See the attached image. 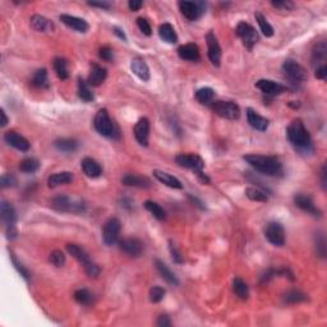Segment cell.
Masks as SVG:
<instances>
[{
  "instance_id": "13",
  "label": "cell",
  "mask_w": 327,
  "mask_h": 327,
  "mask_svg": "<svg viewBox=\"0 0 327 327\" xmlns=\"http://www.w3.org/2000/svg\"><path fill=\"white\" fill-rule=\"evenodd\" d=\"M206 44H207V54L210 62L215 65V67H220L221 63V48L220 44L217 41L216 36H215L214 31H208L206 35Z\"/></svg>"
},
{
  "instance_id": "36",
  "label": "cell",
  "mask_w": 327,
  "mask_h": 327,
  "mask_svg": "<svg viewBox=\"0 0 327 327\" xmlns=\"http://www.w3.org/2000/svg\"><path fill=\"white\" fill-rule=\"evenodd\" d=\"M233 292L242 301H247V299L250 298V288L239 277H235L233 280Z\"/></svg>"
},
{
  "instance_id": "54",
  "label": "cell",
  "mask_w": 327,
  "mask_h": 327,
  "mask_svg": "<svg viewBox=\"0 0 327 327\" xmlns=\"http://www.w3.org/2000/svg\"><path fill=\"white\" fill-rule=\"evenodd\" d=\"M271 5L280 10H292L294 8V4L292 1H286V0H284V1H271Z\"/></svg>"
},
{
  "instance_id": "55",
  "label": "cell",
  "mask_w": 327,
  "mask_h": 327,
  "mask_svg": "<svg viewBox=\"0 0 327 327\" xmlns=\"http://www.w3.org/2000/svg\"><path fill=\"white\" fill-rule=\"evenodd\" d=\"M314 75H316V78H318V79H322V81H325L327 77V67L326 65H320V67H317L316 68V73H314Z\"/></svg>"
},
{
  "instance_id": "50",
  "label": "cell",
  "mask_w": 327,
  "mask_h": 327,
  "mask_svg": "<svg viewBox=\"0 0 327 327\" xmlns=\"http://www.w3.org/2000/svg\"><path fill=\"white\" fill-rule=\"evenodd\" d=\"M137 26H138V28L141 29V32H142L143 35L151 36V33H152L151 25L149 23V21L145 20V18H142V17L137 18Z\"/></svg>"
},
{
  "instance_id": "25",
  "label": "cell",
  "mask_w": 327,
  "mask_h": 327,
  "mask_svg": "<svg viewBox=\"0 0 327 327\" xmlns=\"http://www.w3.org/2000/svg\"><path fill=\"white\" fill-rule=\"evenodd\" d=\"M155 267H156V270H157V272L160 274V276H161V277L164 278L166 282H168V284H170V285H174V286L179 285V280H178V277H176V275H175L174 272L169 269L168 266L162 262V261H160V259H155Z\"/></svg>"
},
{
  "instance_id": "5",
  "label": "cell",
  "mask_w": 327,
  "mask_h": 327,
  "mask_svg": "<svg viewBox=\"0 0 327 327\" xmlns=\"http://www.w3.org/2000/svg\"><path fill=\"white\" fill-rule=\"evenodd\" d=\"M281 69L284 75L288 78L289 83L293 84L294 88H298L303 82L307 81V71H305L299 63L295 62V60H292V59L285 60L284 64H282Z\"/></svg>"
},
{
  "instance_id": "51",
  "label": "cell",
  "mask_w": 327,
  "mask_h": 327,
  "mask_svg": "<svg viewBox=\"0 0 327 327\" xmlns=\"http://www.w3.org/2000/svg\"><path fill=\"white\" fill-rule=\"evenodd\" d=\"M17 183V179L13 174H3L1 179H0V185L1 188H9V187H14Z\"/></svg>"
},
{
  "instance_id": "56",
  "label": "cell",
  "mask_w": 327,
  "mask_h": 327,
  "mask_svg": "<svg viewBox=\"0 0 327 327\" xmlns=\"http://www.w3.org/2000/svg\"><path fill=\"white\" fill-rule=\"evenodd\" d=\"M156 325L159 327H170L172 326V321H170V318H169L166 314H161V316H159V318H157Z\"/></svg>"
},
{
  "instance_id": "58",
  "label": "cell",
  "mask_w": 327,
  "mask_h": 327,
  "mask_svg": "<svg viewBox=\"0 0 327 327\" xmlns=\"http://www.w3.org/2000/svg\"><path fill=\"white\" fill-rule=\"evenodd\" d=\"M188 198H189V201H191L193 204H196L198 208H201V210H206V206H204V203L201 201V200H200V198H197L196 196L189 195V193H188Z\"/></svg>"
},
{
  "instance_id": "22",
  "label": "cell",
  "mask_w": 327,
  "mask_h": 327,
  "mask_svg": "<svg viewBox=\"0 0 327 327\" xmlns=\"http://www.w3.org/2000/svg\"><path fill=\"white\" fill-rule=\"evenodd\" d=\"M178 55L183 60H188V62H198L201 59L200 49L196 44H185L178 48Z\"/></svg>"
},
{
  "instance_id": "49",
  "label": "cell",
  "mask_w": 327,
  "mask_h": 327,
  "mask_svg": "<svg viewBox=\"0 0 327 327\" xmlns=\"http://www.w3.org/2000/svg\"><path fill=\"white\" fill-rule=\"evenodd\" d=\"M169 251H170V254H172V258L173 261H174V263H178V265L183 263V256H181L178 247L175 246L173 240H169Z\"/></svg>"
},
{
  "instance_id": "41",
  "label": "cell",
  "mask_w": 327,
  "mask_h": 327,
  "mask_svg": "<svg viewBox=\"0 0 327 327\" xmlns=\"http://www.w3.org/2000/svg\"><path fill=\"white\" fill-rule=\"evenodd\" d=\"M246 196L250 198L251 201L254 202H267V200H269L266 191L257 188V187H248L246 189Z\"/></svg>"
},
{
  "instance_id": "12",
  "label": "cell",
  "mask_w": 327,
  "mask_h": 327,
  "mask_svg": "<svg viewBox=\"0 0 327 327\" xmlns=\"http://www.w3.org/2000/svg\"><path fill=\"white\" fill-rule=\"evenodd\" d=\"M120 229H122V224H120V220L117 217H110L105 223L104 230H102V240H104V243L106 246L110 247L118 243Z\"/></svg>"
},
{
  "instance_id": "35",
  "label": "cell",
  "mask_w": 327,
  "mask_h": 327,
  "mask_svg": "<svg viewBox=\"0 0 327 327\" xmlns=\"http://www.w3.org/2000/svg\"><path fill=\"white\" fill-rule=\"evenodd\" d=\"M52 67H54V71H55L56 75H58L62 81H65L69 78V72H68V63L64 58H60V56H56L54 60H52Z\"/></svg>"
},
{
  "instance_id": "11",
  "label": "cell",
  "mask_w": 327,
  "mask_h": 327,
  "mask_svg": "<svg viewBox=\"0 0 327 327\" xmlns=\"http://www.w3.org/2000/svg\"><path fill=\"white\" fill-rule=\"evenodd\" d=\"M178 5L180 13L191 22L197 21L206 9V4L202 1H179Z\"/></svg>"
},
{
  "instance_id": "9",
  "label": "cell",
  "mask_w": 327,
  "mask_h": 327,
  "mask_svg": "<svg viewBox=\"0 0 327 327\" xmlns=\"http://www.w3.org/2000/svg\"><path fill=\"white\" fill-rule=\"evenodd\" d=\"M175 162L181 168L193 170L196 175L203 173L204 161L202 160L201 156L196 155V153H180V155L175 156Z\"/></svg>"
},
{
  "instance_id": "15",
  "label": "cell",
  "mask_w": 327,
  "mask_h": 327,
  "mask_svg": "<svg viewBox=\"0 0 327 327\" xmlns=\"http://www.w3.org/2000/svg\"><path fill=\"white\" fill-rule=\"evenodd\" d=\"M256 87L258 88L263 95L269 96V98H275L277 95H281L282 92H285L288 88L282 84L274 82L271 79H259L256 82Z\"/></svg>"
},
{
  "instance_id": "24",
  "label": "cell",
  "mask_w": 327,
  "mask_h": 327,
  "mask_svg": "<svg viewBox=\"0 0 327 327\" xmlns=\"http://www.w3.org/2000/svg\"><path fill=\"white\" fill-rule=\"evenodd\" d=\"M130 69L143 82L150 81V68L147 63L141 58H134L130 62Z\"/></svg>"
},
{
  "instance_id": "3",
  "label": "cell",
  "mask_w": 327,
  "mask_h": 327,
  "mask_svg": "<svg viewBox=\"0 0 327 327\" xmlns=\"http://www.w3.org/2000/svg\"><path fill=\"white\" fill-rule=\"evenodd\" d=\"M51 207L56 211H60V212L83 214L84 211H86V203L81 198L60 195L52 198Z\"/></svg>"
},
{
  "instance_id": "18",
  "label": "cell",
  "mask_w": 327,
  "mask_h": 327,
  "mask_svg": "<svg viewBox=\"0 0 327 327\" xmlns=\"http://www.w3.org/2000/svg\"><path fill=\"white\" fill-rule=\"evenodd\" d=\"M4 141L5 143H8L9 146L14 147L18 151H22V152H26L29 150V142L26 138L21 134H18L17 132L13 130H9L4 134Z\"/></svg>"
},
{
  "instance_id": "46",
  "label": "cell",
  "mask_w": 327,
  "mask_h": 327,
  "mask_svg": "<svg viewBox=\"0 0 327 327\" xmlns=\"http://www.w3.org/2000/svg\"><path fill=\"white\" fill-rule=\"evenodd\" d=\"M165 294L166 290L162 286H152V288L150 289V301L152 302V303H160L164 299Z\"/></svg>"
},
{
  "instance_id": "52",
  "label": "cell",
  "mask_w": 327,
  "mask_h": 327,
  "mask_svg": "<svg viewBox=\"0 0 327 327\" xmlns=\"http://www.w3.org/2000/svg\"><path fill=\"white\" fill-rule=\"evenodd\" d=\"M99 56H100L102 60H105V62H113L114 60V52H113V49H111L110 46H102L100 50H99Z\"/></svg>"
},
{
  "instance_id": "48",
  "label": "cell",
  "mask_w": 327,
  "mask_h": 327,
  "mask_svg": "<svg viewBox=\"0 0 327 327\" xmlns=\"http://www.w3.org/2000/svg\"><path fill=\"white\" fill-rule=\"evenodd\" d=\"M10 259H12V263H13L14 269H16L17 271H18V274H20V275L22 276V277L25 278L26 281H28L29 277H31V275H29L28 270H27L26 267H25V266H23L22 263H21L20 261H18V259L16 258V257H14V254H12V256H10Z\"/></svg>"
},
{
  "instance_id": "17",
  "label": "cell",
  "mask_w": 327,
  "mask_h": 327,
  "mask_svg": "<svg viewBox=\"0 0 327 327\" xmlns=\"http://www.w3.org/2000/svg\"><path fill=\"white\" fill-rule=\"evenodd\" d=\"M134 137L141 146H149L150 137V120L147 118H141L134 126Z\"/></svg>"
},
{
  "instance_id": "38",
  "label": "cell",
  "mask_w": 327,
  "mask_h": 327,
  "mask_svg": "<svg viewBox=\"0 0 327 327\" xmlns=\"http://www.w3.org/2000/svg\"><path fill=\"white\" fill-rule=\"evenodd\" d=\"M78 96H79V99H81L82 101H84V102H91V101H94L95 99L92 91L88 87V83L81 77L78 78Z\"/></svg>"
},
{
  "instance_id": "20",
  "label": "cell",
  "mask_w": 327,
  "mask_h": 327,
  "mask_svg": "<svg viewBox=\"0 0 327 327\" xmlns=\"http://www.w3.org/2000/svg\"><path fill=\"white\" fill-rule=\"evenodd\" d=\"M247 120H248V123L252 128H254L256 130H259V132H265L267 130L270 126V120L263 118L262 115H259L256 110H253L251 107L247 109Z\"/></svg>"
},
{
  "instance_id": "14",
  "label": "cell",
  "mask_w": 327,
  "mask_h": 327,
  "mask_svg": "<svg viewBox=\"0 0 327 327\" xmlns=\"http://www.w3.org/2000/svg\"><path fill=\"white\" fill-rule=\"evenodd\" d=\"M294 204L298 208H301L302 211L308 212L314 217H321V215H322V212L316 207L313 198L309 195H305V193H297L294 196Z\"/></svg>"
},
{
  "instance_id": "53",
  "label": "cell",
  "mask_w": 327,
  "mask_h": 327,
  "mask_svg": "<svg viewBox=\"0 0 327 327\" xmlns=\"http://www.w3.org/2000/svg\"><path fill=\"white\" fill-rule=\"evenodd\" d=\"M84 271L90 277H98L100 275V267L95 262H91L90 265H87L84 267Z\"/></svg>"
},
{
  "instance_id": "26",
  "label": "cell",
  "mask_w": 327,
  "mask_h": 327,
  "mask_svg": "<svg viewBox=\"0 0 327 327\" xmlns=\"http://www.w3.org/2000/svg\"><path fill=\"white\" fill-rule=\"evenodd\" d=\"M152 174L160 183L165 184L166 187H169V188H174V189L183 188L180 180L175 178V176H173V175H170L169 173L162 172V170H157V169H156V170H153Z\"/></svg>"
},
{
  "instance_id": "63",
  "label": "cell",
  "mask_w": 327,
  "mask_h": 327,
  "mask_svg": "<svg viewBox=\"0 0 327 327\" xmlns=\"http://www.w3.org/2000/svg\"><path fill=\"white\" fill-rule=\"evenodd\" d=\"M289 106L293 107V109H298V107L301 106V104H299L298 101H292V102H289Z\"/></svg>"
},
{
  "instance_id": "23",
  "label": "cell",
  "mask_w": 327,
  "mask_h": 327,
  "mask_svg": "<svg viewBox=\"0 0 327 327\" xmlns=\"http://www.w3.org/2000/svg\"><path fill=\"white\" fill-rule=\"evenodd\" d=\"M81 168L84 174H86V176H88V178H99L102 174V168L100 166V164L96 160L91 159V157H84L82 160Z\"/></svg>"
},
{
  "instance_id": "7",
  "label": "cell",
  "mask_w": 327,
  "mask_h": 327,
  "mask_svg": "<svg viewBox=\"0 0 327 327\" xmlns=\"http://www.w3.org/2000/svg\"><path fill=\"white\" fill-rule=\"evenodd\" d=\"M211 109L216 115L224 119L237 120L240 117V109L233 101H214L211 104Z\"/></svg>"
},
{
  "instance_id": "8",
  "label": "cell",
  "mask_w": 327,
  "mask_h": 327,
  "mask_svg": "<svg viewBox=\"0 0 327 327\" xmlns=\"http://www.w3.org/2000/svg\"><path fill=\"white\" fill-rule=\"evenodd\" d=\"M235 33L248 50H252L253 46L256 45L257 41H258V33H257L256 29L253 28L250 23L243 22V21L238 23Z\"/></svg>"
},
{
  "instance_id": "37",
  "label": "cell",
  "mask_w": 327,
  "mask_h": 327,
  "mask_svg": "<svg viewBox=\"0 0 327 327\" xmlns=\"http://www.w3.org/2000/svg\"><path fill=\"white\" fill-rule=\"evenodd\" d=\"M54 146L56 147V150L62 151V152L69 153V152H75V150L78 149V142L75 139L59 138L54 142Z\"/></svg>"
},
{
  "instance_id": "2",
  "label": "cell",
  "mask_w": 327,
  "mask_h": 327,
  "mask_svg": "<svg viewBox=\"0 0 327 327\" xmlns=\"http://www.w3.org/2000/svg\"><path fill=\"white\" fill-rule=\"evenodd\" d=\"M244 161H247L252 166L256 172L262 173L269 176H278L282 174V164L276 156H266V155H256L251 153L243 157Z\"/></svg>"
},
{
  "instance_id": "31",
  "label": "cell",
  "mask_w": 327,
  "mask_h": 327,
  "mask_svg": "<svg viewBox=\"0 0 327 327\" xmlns=\"http://www.w3.org/2000/svg\"><path fill=\"white\" fill-rule=\"evenodd\" d=\"M31 83L33 87L41 88V90H48L50 87L49 77H48V71L45 68L37 69L33 73L32 78H31Z\"/></svg>"
},
{
  "instance_id": "62",
  "label": "cell",
  "mask_w": 327,
  "mask_h": 327,
  "mask_svg": "<svg viewBox=\"0 0 327 327\" xmlns=\"http://www.w3.org/2000/svg\"><path fill=\"white\" fill-rule=\"evenodd\" d=\"M0 117H1V122H0V126H5L8 124V117L4 109H0Z\"/></svg>"
},
{
  "instance_id": "19",
  "label": "cell",
  "mask_w": 327,
  "mask_h": 327,
  "mask_svg": "<svg viewBox=\"0 0 327 327\" xmlns=\"http://www.w3.org/2000/svg\"><path fill=\"white\" fill-rule=\"evenodd\" d=\"M59 20L62 21L65 26H68L69 28L75 29L77 32L86 33L88 31V28H90V25H88L84 20L79 18V17L71 16V14H62V16L59 17Z\"/></svg>"
},
{
  "instance_id": "39",
  "label": "cell",
  "mask_w": 327,
  "mask_h": 327,
  "mask_svg": "<svg viewBox=\"0 0 327 327\" xmlns=\"http://www.w3.org/2000/svg\"><path fill=\"white\" fill-rule=\"evenodd\" d=\"M143 206H145V208H146L149 212H151V214L153 215V217H156L157 220L162 221L166 219L165 210H164V208H162L159 203H156V202L150 201L149 200V201H145Z\"/></svg>"
},
{
  "instance_id": "29",
  "label": "cell",
  "mask_w": 327,
  "mask_h": 327,
  "mask_svg": "<svg viewBox=\"0 0 327 327\" xmlns=\"http://www.w3.org/2000/svg\"><path fill=\"white\" fill-rule=\"evenodd\" d=\"M67 251H68L71 256H73L77 259L78 262L83 265V267H86V266L92 262L90 256L87 254V252H86L82 247L77 246V244H67Z\"/></svg>"
},
{
  "instance_id": "16",
  "label": "cell",
  "mask_w": 327,
  "mask_h": 327,
  "mask_svg": "<svg viewBox=\"0 0 327 327\" xmlns=\"http://www.w3.org/2000/svg\"><path fill=\"white\" fill-rule=\"evenodd\" d=\"M119 248L130 257H139L143 252V243L137 238H126L119 240Z\"/></svg>"
},
{
  "instance_id": "45",
  "label": "cell",
  "mask_w": 327,
  "mask_h": 327,
  "mask_svg": "<svg viewBox=\"0 0 327 327\" xmlns=\"http://www.w3.org/2000/svg\"><path fill=\"white\" fill-rule=\"evenodd\" d=\"M75 299L77 303L82 305H88L92 302V294L87 289H78L75 292Z\"/></svg>"
},
{
  "instance_id": "33",
  "label": "cell",
  "mask_w": 327,
  "mask_h": 327,
  "mask_svg": "<svg viewBox=\"0 0 327 327\" xmlns=\"http://www.w3.org/2000/svg\"><path fill=\"white\" fill-rule=\"evenodd\" d=\"M327 56V45L325 41L318 42L317 45L313 48V51H312V63L313 65L317 64V67L320 65H324V62L326 60Z\"/></svg>"
},
{
  "instance_id": "40",
  "label": "cell",
  "mask_w": 327,
  "mask_h": 327,
  "mask_svg": "<svg viewBox=\"0 0 327 327\" xmlns=\"http://www.w3.org/2000/svg\"><path fill=\"white\" fill-rule=\"evenodd\" d=\"M282 299H284V303H288V304H297V303L307 302L308 297L304 294V293L299 292V290H290V292L284 294Z\"/></svg>"
},
{
  "instance_id": "30",
  "label": "cell",
  "mask_w": 327,
  "mask_h": 327,
  "mask_svg": "<svg viewBox=\"0 0 327 327\" xmlns=\"http://www.w3.org/2000/svg\"><path fill=\"white\" fill-rule=\"evenodd\" d=\"M122 183L126 187H138V188H149L151 181L145 176H139L134 174H126L122 178Z\"/></svg>"
},
{
  "instance_id": "60",
  "label": "cell",
  "mask_w": 327,
  "mask_h": 327,
  "mask_svg": "<svg viewBox=\"0 0 327 327\" xmlns=\"http://www.w3.org/2000/svg\"><path fill=\"white\" fill-rule=\"evenodd\" d=\"M113 32L115 33V35H117L120 40H123V41H126V40H128V39H126V32H124L123 29L120 28V27H117V26L113 27Z\"/></svg>"
},
{
  "instance_id": "34",
  "label": "cell",
  "mask_w": 327,
  "mask_h": 327,
  "mask_svg": "<svg viewBox=\"0 0 327 327\" xmlns=\"http://www.w3.org/2000/svg\"><path fill=\"white\" fill-rule=\"evenodd\" d=\"M195 99L202 105H211L214 102L215 91L211 87H202L196 91Z\"/></svg>"
},
{
  "instance_id": "1",
  "label": "cell",
  "mask_w": 327,
  "mask_h": 327,
  "mask_svg": "<svg viewBox=\"0 0 327 327\" xmlns=\"http://www.w3.org/2000/svg\"><path fill=\"white\" fill-rule=\"evenodd\" d=\"M286 137L289 142L303 155L313 152L311 134L301 119H294L286 128Z\"/></svg>"
},
{
  "instance_id": "57",
  "label": "cell",
  "mask_w": 327,
  "mask_h": 327,
  "mask_svg": "<svg viewBox=\"0 0 327 327\" xmlns=\"http://www.w3.org/2000/svg\"><path fill=\"white\" fill-rule=\"evenodd\" d=\"M90 7H96V8H101V9H110L111 4L107 3V1H90L87 3Z\"/></svg>"
},
{
  "instance_id": "27",
  "label": "cell",
  "mask_w": 327,
  "mask_h": 327,
  "mask_svg": "<svg viewBox=\"0 0 327 327\" xmlns=\"http://www.w3.org/2000/svg\"><path fill=\"white\" fill-rule=\"evenodd\" d=\"M31 27L37 32H50L54 29V25L51 21L41 14H33L31 17Z\"/></svg>"
},
{
  "instance_id": "42",
  "label": "cell",
  "mask_w": 327,
  "mask_h": 327,
  "mask_svg": "<svg viewBox=\"0 0 327 327\" xmlns=\"http://www.w3.org/2000/svg\"><path fill=\"white\" fill-rule=\"evenodd\" d=\"M40 168V161L35 157H27V159L22 160L20 164V170L22 173H27V174H32V173L37 172Z\"/></svg>"
},
{
  "instance_id": "10",
  "label": "cell",
  "mask_w": 327,
  "mask_h": 327,
  "mask_svg": "<svg viewBox=\"0 0 327 327\" xmlns=\"http://www.w3.org/2000/svg\"><path fill=\"white\" fill-rule=\"evenodd\" d=\"M265 237L272 246L282 247L285 244V230L277 221H271L266 225Z\"/></svg>"
},
{
  "instance_id": "59",
  "label": "cell",
  "mask_w": 327,
  "mask_h": 327,
  "mask_svg": "<svg viewBox=\"0 0 327 327\" xmlns=\"http://www.w3.org/2000/svg\"><path fill=\"white\" fill-rule=\"evenodd\" d=\"M143 3L142 1H139V0H130L129 3H128V7H129V9L132 10V12H137V10H139L141 8H142Z\"/></svg>"
},
{
  "instance_id": "47",
  "label": "cell",
  "mask_w": 327,
  "mask_h": 327,
  "mask_svg": "<svg viewBox=\"0 0 327 327\" xmlns=\"http://www.w3.org/2000/svg\"><path fill=\"white\" fill-rule=\"evenodd\" d=\"M49 261H50V263L55 266V267H63V266L65 265L64 253H63L62 251H58V250L52 251V252L50 253Z\"/></svg>"
},
{
  "instance_id": "4",
  "label": "cell",
  "mask_w": 327,
  "mask_h": 327,
  "mask_svg": "<svg viewBox=\"0 0 327 327\" xmlns=\"http://www.w3.org/2000/svg\"><path fill=\"white\" fill-rule=\"evenodd\" d=\"M94 126L96 132L107 138H119L120 133L117 126L113 123L106 109H100L94 119Z\"/></svg>"
},
{
  "instance_id": "6",
  "label": "cell",
  "mask_w": 327,
  "mask_h": 327,
  "mask_svg": "<svg viewBox=\"0 0 327 327\" xmlns=\"http://www.w3.org/2000/svg\"><path fill=\"white\" fill-rule=\"evenodd\" d=\"M0 215H1V220L5 225V233H7L8 239H14L17 237V214L12 203L7 201L0 202Z\"/></svg>"
},
{
  "instance_id": "44",
  "label": "cell",
  "mask_w": 327,
  "mask_h": 327,
  "mask_svg": "<svg viewBox=\"0 0 327 327\" xmlns=\"http://www.w3.org/2000/svg\"><path fill=\"white\" fill-rule=\"evenodd\" d=\"M314 248L318 257L326 258V239L322 231H317L314 235Z\"/></svg>"
},
{
  "instance_id": "28",
  "label": "cell",
  "mask_w": 327,
  "mask_h": 327,
  "mask_svg": "<svg viewBox=\"0 0 327 327\" xmlns=\"http://www.w3.org/2000/svg\"><path fill=\"white\" fill-rule=\"evenodd\" d=\"M72 180H73V174L71 172L55 173V174H51L48 178V187L49 188H55L59 185L69 184Z\"/></svg>"
},
{
  "instance_id": "61",
  "label": "cell",
  "mask_w": 327,
  "mask_h": 327,
  "mask_svg": "<svg viewBox=\"0 0 327 327\" xmlns=\"http://www.w3.org/2000/svg\"><path fill=\"white\" fill-rule=\"evenodd\" d=\"M326 175H327L326 165H324L322 166V170H321V184H322V188H324V191H326V187H327Z\"/></svg>"
},
{
  "instance_id": "32",
  "label": "cell",
  "mask_w": 327,
  "mask_h": 327,
  "mask_svg": "<svg viewBox=\"0 0 327 327\" xmlns=\"http://www.w3.org/2000/svg\"><path fill=\"white\" fill-rule=\"evenodd\" d=\"M159 36L162 41L168 42V44H175L178 41V35L170 23H162L159 27Z\"/></svg>"
},
{
  "instance_id": "43",
  "label": "cell",
  "mask_w": 327,
  "mask_h": 327,
  "mask_svg": "<svg viewBox=\"0 0 327 327\" xmlns=\"http://www.w3.org/2000/svg\"><path fill=\"white\" fill-rule=\"evenodd\" d=\"M254 18H256L257 23H258L259 26V29L262 31L263 35H265L266 37H272V36H274V28H272L271 25L267 22L266 17L263 16L262 13L256 12V13H254Z\"/></svg>"
},
{
  "instance_id": "21",
  "label": "cell",
  "mask_w": 327,
  "mask_h": 327,
  "mask_svg": "<svg viewBox=\"0 0 327 327\" xmlns=\"http://www.w3.org/2000/svg\"><path fill=\"white\" fill-rule=\"evenodd\" d=\"M106 77H107L106 68L96 64V63H92V64H91L90 75H88V81H87V83L90 84V86L98 87V86H100L101 83H104Z\"/></svg>"
}]
</instances>
